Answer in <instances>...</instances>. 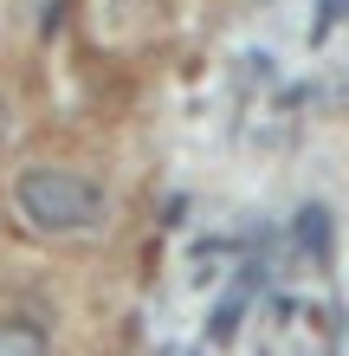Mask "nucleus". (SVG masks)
Listing matches in <instances>:
<instances>
[{
	"label": "nucleus",
	"mask_w": 349,
	"mask_h": 356,
	"mask_svg": "<svg viewBox=\"0 0 349 356\" xmlns=\"http://www.w3.org/2000/svg\"><path fill=\"white\" fill-rule=\"evenodd\" d=\"M13 207L39 234H85L104 220V188L71 169H26L13 181Z\"/></svg>",
	"instance_id": "f257e3e1"
},
{
	"label": "nucleus",
	"mask_w": 349,
	"mask_h": 356,
	"mask_svg": "<svg viewBox=\"0 0 349 356\" xmlns=\"http://www.w3.org/2000/svg\"><path fill=\"white\" fill-rule=\"evenodd\" d=\"M259 279H265V266H259V259L246 266V279H233V291L220 298L214 324H207V337H214V343H233V337H239V324H246V311H253V291H259Z\"/></svg>",
	"instance_id": "f03ea898"
},
{
	"label": "nucleus",
	"mask_w": 349,
	"mask_h": 356,
	"mask_svg": "<svg viewBox=\"0 0 349 356\" xmlns=\"http://www.w3.org/2000/svg\"><path fill=\"white\" fill-rule=\"evenodd\" d=\"M291 240H298V253L311 259V266H330V207L304 201L298 214H291Z\"/></svg>",
	"instance_id": "7ed1b4c3"
},
{
	"label": "nucleus",
	"mask_w": 349,
	"mask_h": 356,
	"mask_svg": "<svg viewBox=\"0 0 349 356\" xmlns=\"http://www.w3.org/2000/svg\"><path fill=\"white\" fill-rule=\"evenodd\" d=\"M0 356H52V343H46V330H39V324L7 318V324H0Z\"/></svg>",
	"instance_id": "20e7f679"
},
{
	"label": "nucleus",
	"mask_w": 349,
	"mask_h": 356,
	"mask_svg": "<svg viewBox=\"0 0 349 356\" xmlns=\"http://www.w3.org/2000/svg\"><path fill=\"white\" fill-rule=\"evenodd\" d=\"M343 13H349V0H323V7H317V26H311V39H317V46L330 39V26H337Z\"/></svg>",
	"instance_id": "39448f33"
},
{
	"label": "nucleus",
	"mask_w": 349,
	"mask_h": 356,
	"mask_svg": "<svg viewBox=\"0 0 349 356\" xmlns=\"http://www.w3.org/2000/svg\"><path fill=\"white\" fill-rule=\"evenodd\" d=\"M0 143H7V97H0Z\"/></svg>",
	"instance_id": "423d86ee"
}]
</instances>
